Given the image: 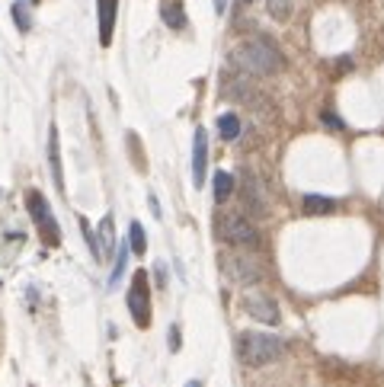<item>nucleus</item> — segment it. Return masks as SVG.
Segmentation results:
<instances>
[{
    "label": "nucleus",
    "instance_id": "nucleus-24",
    "mask_svg": "<svg viewBox=\"0 0 384 387\" xmlns=\"http://www.w3.org/2000/svg\"><path fill=\"white\" fill-rule=\"evenodd\" d=\"M186 387H202V384H198V381H189V384H186Z\"/></svg>",
    "mask_w": 384,
    "mask_h": 387
},
{
    "label": "nucleus",
    "instance_id": "nucleus-15",
    "mask_svg": "<svg viewBox=\"0 0 384 387\" xmlns=\"http://www.w3.org/2000/svg\"><path fill=\"white\" fill-rule=\"evenodd\" d=\"M234 176L230 173H224V170H218L215 173V202H228L230 199V192H234Z\"/></svg>",
    "mask_w": 384,
    "mask_h": 387
},
{
    "label": "nucleus",
    "instance_id": "nucleus-1",
    "mask_svg": "<svg viewBox=\"0 0 384 387\" xmlns=\"http://www.w3.org/2000/svg\"><path fill=\"white\" fill-rule=\"evenodd\" d=\"M230 65L243 74H253V77H266V74H275L282 67V55L272 42L266 39H250L243 45H237L230 52Z\"/></svg>",
    "mask_w": 384,
    "mask_h": 387
},
{
    "label": "nucleus",
    "instance_id": "nucleus-11",
    "mask_svg": "<svg viewBox=\"0 0 384 387\" xmlns=\"http://www.w3.org/2000/svg\"><path fill=\"white\" fill-rule=\"evenodd\" d=\"M301 208H304V214H311V218H324V214H333V212H336V202H333V199H324V195H304Z\"/></svg>",
    "mask_w": 384,
    "mask_h": 387
},
{
    "label": "nucleus",
    "instance_id": "nucleus-21",
    "mask_svg": "<svg viewBox=\"0 0 384 387\" xmlns=\"http://www.w3.org/2000/svg\"><path fill=\"white\" fill-rule=\"evenodd\" d=\"M324 122H326V125H333V129H343V122H339L336 116H330V112H324Z\"/></svg>",
    "mask_w": 384,
    "mask_h": 387
},
{
    "label": "nucleus",
    "instance_id": "nucleus-23",
    "mask_svg": "<svg viewBox=\"0 0 384 387\" xmlns=\"http://www.w3.org/2000/svg\"><path fill=\"white\" fill-rule=\"evenodd\" d=\"M215 10L218 13H224V10H228V0H215Z\"/></svg>",
    "mask_w": 384,
    "mask_h": 387
},
{
    "label": "nucleus",
    "instance_id": "nucleus-9",
    "mask_svg": "<svg viewBox=\"0 0 384 387\" xmlns=\"http://www.w3.org/2000/svg\"><path fill=\"white\" fill-rule=\"evenodd\" d=\"M205 170H208V135L205 129H196V141H192V182L205 186Z\"/></svg>",
    "mask_w": 384,
    "mask_h": 387
},
{
    "label": "nucleus",
    "instance_id": "nucleus-14",
    "mask_svg": "<svg viewBox=\"0 0 384 387\" xmlns=\"http://www.w3.org/2000/svg\"><path fill=\"white\" fill-rule=\"evenodd\" d=\"M160 16H164V23L170 29H183L186 26V13L183 7H179L176 0H170V4H164V10H160Z\"/></svg>",
    "mask_w": 384,
    "mask_h": 387
},
{
    "label": "nucleus",
    "instance_id": "nucleus-13",
    "mask_svg": "<svg viewBox=\"0 0 384 387\" xmlns=\"http://www.w3.org/2000/svg\"><path fill=\"white\" fill-rule=\"evenodd\" d=\"M218 131H221L224 141H237L240 138V119H237V112H224L218 119Z\"/></svg>",
    "mask_w": 384,
    "mask_h": 387
},
{
    "label": "nucleus",
    "instance_id": "nucleus-4",
    "mask_svg": "<svg viewBox=\"0 0 384 387\" xmlns=\"http://www.w3.org/2000/svg\"><path fill=\"white\" fill-rule=\"evenodd\" d=\"M218 234H221V240H228V244H234V246H256L260 244V231H256V227L237 212L221 214V221H218Z\"/></svg>",
    "mask_w": 384,
    "mask_h": 387
},
{
    "label": "nucleus",
    "instance_id": "nucleus-16",
    "mask_svg": "<svg viewBox=\"0 0 384 387\" xmlns=\"http://www.w3.org/2000/svg\"><path fill=\"white\" fill-rule=\"evenodd\" d=\"M100 240H102V246H100V256H109V253L115 250V231H112V218H102V224H100Z\"/></svg>",
    "mask_w": 384,
    "mask_h": 387
},
{
    "label": "nucleus",
    "instance_id": "nucleus-20",
    "mask_svg": "<svg viewBox=\"0 0 384 387\" xmlns=\"http://www.w3.org/2000/svg\"><path fill=\"white\" fill-rule=\"evenodd\" d=\"M125 259H128V246H122L119 256H115V269H112V276H109V285H119L122 272H125Z\"/></svg>",
    "mask_w": 384,
    "mask_h": 387
},
{
    "label": "nucleus",
    "instance_id": "nucleus-8",
    "mask_svg": "<svg viewBox=\"0 0 384 387\" xmlns=\"http://www.w3.org/2000/svg\"><path fill=\"white\" fill-rule=\"evenodd\" d=\"M243 310H247L250 317H256V320H262V323H279V307H275V301L266 295H260V291L243 295Z\"/></svg>",
    "mask_w": 384,
    "mask_h": 387
},
{
    "label": "nucleus",
    "instance_id": "nucleus-22",
    "mask_svg": "<svg viewBox=\"0 0 384 387\" xmlns=\"http://www.w3.org/2000/svg\"><path fill=\"white\" fill-rule=\"evenodd\" d=\"M170 349H173V352H176V349H179V333H176V327L170 329Z\"/></svg>",
    "mask_w": 384,
    "mask_h": 387
},
{
    "label": "nucleus",
    "instance_id": "nucleus-18",
    "mask_svg": "<svg viewBox=\"0 0 384 387\" xmlns=\"http://www.w3.org/2000/svg\"><path fill=\"white\" fill-rule=\"evenodd\" d=\"M128 240H132V250L138 253V256H141V253L147 250V240H144V227H141L138 221H132V227H128Z\"/></svg>",
    "mask_w": 384,
    "mask_h": 387
},
{
    "label": "nucleus",
    "instance_id": "nucleus-3",
    "mask_svg": "<svg viewBox=\"0 0 384 387\" xmlns=\"http://www.w3.org/2000/svg\"><path fill=\"white\" fill-rule=\"evenodd\" d=\"M26 208H29V214H32V221H36V227H38L45 244L48 246L61 244V227H58V221H55V214H51L45 195L36 192V189H29V192H26Z\"/></svg>",
    "mask_w": 384,
    "mask_h": 387
},
{
    "label": "nucleus",
    "instance_id": "nucleus-7",
    "mask_svg": "<svg viewBox=\"0 0 384 387\" xmlns=\"http://www.w3.org/2000/svg\"><path fill=\"white\" fill-rule=\"evenodd\" d=\"M240 199H243V208H247L250 214H256V218L266 214V195H262L260 180H256L250 170H243V176H240Z\"/></svg>",
    "mask_w": 384,
    "mask_h": 387
},
{
    "label": "nucleus",
    "instance_id": "nucleus-17",
    "mask_svg": "<svg viewBox=\"0 0 384 387\" xmlns=\"http://www.w3.org/2000/svg\"><path fill=\"white\" fill-rule=\"evenodd\" d=\"M266 7H269V16H272V20H288L294 10V0H266Z\"/></svg>",
    "mask_w": 384,
    "mask_h": 387
},
{
    "label": "nucleus",
    "instance_id": "nucleus-6",
    "mask_svg": "<svg viewBox=\"0 0 384 387\" xmlns=\"http://www.w3.org/2000/svg\"><path fill=\"white\" fill-rule=\"evenodd\" d=\"M128 310H132L134 323L147 327L151 323V291H147V272H134L132 288H128Z\"/></svg>",
    "mask_w": 384,
    "mask_h": 387
},
{
    "label": "nucleus",
    "instance_id": "nucleus-25",
    "mask_svg": "<svg viewBox=\"0 0 384 387\" xmlns=\"http://www.w3.org/2000/svg\"><path fill=\"white\" fill-rule=\"evenodd\" d=\"M243 4H253V0H243Z\"/></svg>",
    "mask_w": 384,
    "mask_h": 387
},
{
    "label": "nucleus",
    "instance_id": "nucleus-2",
    "mask_svg": "<svg viewBox=\"0 0 384 387\" xmlns=\"http://www.w3.org/2000/svg\"><path fill=\"white\" fill-rule=\"evenodd\" d=\"M282 352H285V342L272 333H253V329H247V333L237 336V355H240V361L247 368L269 365V361L282 359Z\"/></svg>",
    "mask_w": 384,
    "mask_h": 387
},
{
    "label": "nucleus",
    "instance_id": "nucleus-10",
    "mask_svg": "<svg viewBox=\"0 0 384 387\" xmlns=\"http://www.w3.org/2000/svg\"><path fill=\"white\" fill-rule=\"evenodd\" d=\"M115 4H119V0H100V42H102V45H109V42H112Z\"/></svg>",
    "mask_w": 384,
    "mask_h": 387
},
{
    "label": "nucleus",
    "instance_id": "nucleus-12",
    "mask_svg": "<svg viewBox=\"0 0 384 387\" xmlns=\"http://www.w3.org/2000/svg\"><path fill=\"white\" fill-rule=\"evenodd\" d=\"M48 163H51V176H55L58 192H64V176H61V151H58V129H51L48 135Z\"/></svg>",
    "mask_w": 384,
    "mask_h": 387
},
{
    "label": "nucleus",
    "instance_id": "nucleus-5",
    "mask_svg": "<svg viewBox=\"0 0 384 387\" xmlns=\"http://www.w3.org/2000/svg\"><path fill=\"white\" fill-rule=\"evenodd\" d=\"M221 266L237 285H256L262 282V266L256 256L250 253H224L221 256Z\"/></svg>",
    "mask_w": 384,
    "mask_h": 387
},
{
    "label": "nucleus",
    "instance_id": "nucleus-19",
    "mask_svg": "<svg viewBox=\"0 0 384 387\" xmlns=\"http://www.w3.org/2000/svg\"><path fill=\"white\" fill-rule=\"evenodd\" d=\"M13 20H16L19 33H29L32 20H29V10H26V4H13Z\"/></svg>",
    "mask_w": 384,
    "mask_h": 387
}]
</instances>
